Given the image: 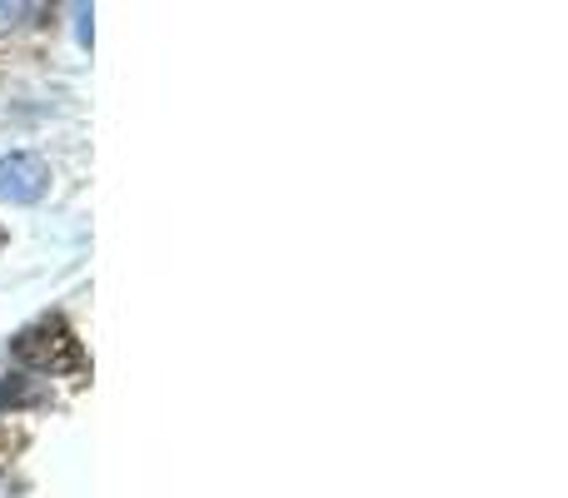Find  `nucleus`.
I'll return each instance as SVG.
<instances>
[{
	"instance_id": "f257e3e1",
	"label": "nucleus",
	"mask_w": 568,
	"mask_h": 498,
	"mask_svg": "<svg viewBox=\"0 0 568 498\" xmlns=\"http://www.w3.org/2000/svg\"><path fill=\"white\" fill-rule=\"evenodd\" d=\"M10 354L40 374H60V369L80 374V364H85L80 359V339L65 329V319H40L36 329H26L16 344H10Z\"/></svg>"
},
{
	"instance_id": "f03ea898",
	"label": "nucleus",
	"mask_w": 568,
	"mask_h": 498,
	"mask_svg": "<svg viewBox=\"0 0 568 498\" xmlns=\"http://www.w3.org/2000/svg\"><path fill=\"white\" fill-rule=\"evenodd\" d=\"M45 190H50V170L40 155H26V150L0 155V200H10V205H36Z\"/></svg>"
},
{
	"instance_id": "7ed1b4c3",
	"label": "nucleus",
	"mask_w": 568,
	"mask_h": 498,
	"mask_svg": "<svg viewBox=\"0 0 568 498\" xmlns=\"http://www.w3.org/2000/svg\"><path fill=\"white\" fill-rule=\"evenodd\" d=\"M20 16H30V0H0V26H10Z\"/></svg>"
},
{
	"instance_id": "20e7f679",
	"label": "nucleus",
	"mask_w": 568,
	"mask_h": 498,
	"mask_svg": "<svg viewBox=\"0 0 568 498\" xmlns=\"http://www.w3.org/2000/svg\"><path fill=\"white\" fill-rule=\"evenodd\" d=\"M0 250H6V230H0Z\"/></svg>"
}]
</instances>
